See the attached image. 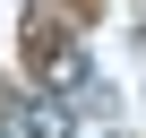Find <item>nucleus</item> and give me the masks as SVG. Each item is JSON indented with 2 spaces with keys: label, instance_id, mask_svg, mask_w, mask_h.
<instances>
[{
  "label": "nucleus",
  "instance_id": "nucleus-1",
  "mask_svg": "<svg viewBox=\"0 0 146 138\" xmlns=\"http://www.w3.org/2000/svg\"><path fill=\"white\" fill-rule=\"evenodd\" d=\"M43 78H52V95H86V86H95V60L69 43V52H52V69H43Z\"/></svg>",
  "mask_w": 146,
  "mask_h": 138
},
{
  "label": "nucleus",
  "instance_id": "nucleus-2",
  "mask_svg": "<svg viewBox=\"0 0 146 138\" xmlns=\"http://www.w3.org/2000/svg\"><path fill=\"white\" fill-rule=\"evenodd\" d=\"M26 112V138H78V112L69 104H17Z\"/></svg>",
  "mask_w": 146,
  "mask_h": 138
},
{
  "label": "nucleus",
  "instance_id": "nucleus-3",
  "mask_svg": "<svg viewBox=\"0 0 146 138\" xmlns=\"http://www.w3.org/2000/svg\"><path fill=\"white\" fill-rule=\"evenodd\" d=\"M0 138H26V112H17V95H0Z\"/></svg>",
  "mask_w": 146,
  "mask_h": 138
}]
</instances>
